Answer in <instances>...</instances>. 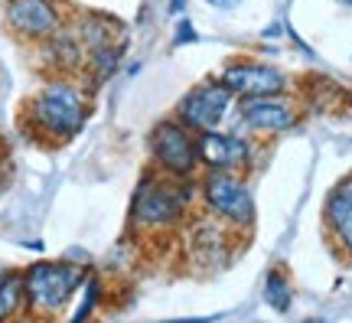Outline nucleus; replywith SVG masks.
I'll return each instance as SVG.
<instances>
[{"label":"nucleus","mask_w":352,"mask_h":323,"mask_svg":"<svg viewBox=\"0 0 352 323\" xmlns=\"http://www.w3.org/2000/svg\"><path fill=\"white\" fill-rule=\"evenodd\" d=\"M91 114L88 88H82L72 75H52L30 95L23 108L26 134L46 144V147H63L72 137L82 134Z\"/></svg>","instance_id":"f257e3e1"},{"label":"nucleus","mask_w":352,"mask_h":323,"mask_svg":"<svg viewBox=\"0 0 352 323\" xmlns=\"http://www.w3.org/2000/svg\"><path fill=\"white\" fill-rule=\"evenodd\" d=\"M196 187L199 183H192V176H166L151 170L134 189L131 222L144 232H170L186 219Z\"/></svg>","instance_id":"f03ea898"},{"label":"nucleus","mask_w":352,"mask_h":323,"mask_svg":"<svg viewBox=\"0 0 352 323\" xmlns=\"http://www.w3.org/2000/svg\"><path fill=\"white\" fill-rule=\"evenodd\" d=\"M23 298L30 317H56L85 284V271L72 261H33L23 274Z\"/></svg>","instance_id":"7ed1b4c3"},{"label":"nucleus","mask_w":352,"mask_h":323,"mask_svg":"<svg viewBox=\"0 0 352 323\" xmlns=\"http://www.w3.org/2000/svg\"><path fill=\"white\" fill-rule=\"evenodd\" d=\"M199 196L206 212L232 229H248L254 222V196L245 183V174L232 170H206L199 180Z\"/></svg>","instance_id":"20e7f679"},{"label":"nucleus","mask_w":352,"mask_h":323,"mask_svg":"<svg viewBox=\"0 0 352 323\" xmlns=\"http://www.w3.org/2000/svg\"><path fill=\"white\" fill-rule=\"evenodd\" d=\"M147 150L157 174L166 176H192L199 167V150H196V131H189L179 118H164L151 127Z\"/></svg>","instance_id":"39448f33"},{"label":"nucleus","mask_w":352,"mask_h":323,"mask_svg":"<svg viewBox=\"0 0 352 323\" xmlns=\"http://www.w3.org/2000/svg\"><path fill=\"white\" fill-rule=\"evenodd\" d=\"M232 101H235V95L228 92V85L219 75H212V79H202L199 85H192L186 95L179 98L176 118H179L189 131H196V134H202V131H219L222 121L228 118V112H232Z\"/></svg>","instance_id":"423d86ee"},{"label":"nucleus","mask_w":352,"mask_h":323,"mask_svg":"<svg viewBox=\"0 0 352 323\" xmlns=\"http://www.w3.org/2000/svg\"><path fill=\"white\" fill-rule=\"evenodd\" d=\"M3 23L23 43H43L65 26L63 0H7L3 3Z\"/></svg>","instance_id":"0eeeda50"},{"label":"nucleus","mask_w":352,"mask_h":323,"mask_svg":"<svg viewBox=\"0 0 352 323\" xmlns=\"http://www.w3.org/2000/svg\"><path fill=\"white\" fill-rule=\"evenodd\" d=\"M239 121L252 134H284L300 121L297 101L284 95H254L239 101Z\"/></svg>","instance_id":"6e6552de"},{"label":"nucleus","mask_w":352,"mask_h":323,"mask_svg":"<svg viewBox=\"0 0 352 323\" xmlns=\"http://www.w3.org/2000/svg\"><path fill=\"white\" fill-rule=\"evenodd\" d=\"M219 79L228 85L232 95H241V98H254V95H284L290 88V79L280 69L267 63H258V59H228L222 65Z\"/></svg>","instance_id":"1a4fd4ad"},{"label":"nucleus","mask_w":352,"mask_h":323,"mask_svg":"<svg viewBox=\"0 0 352 323\" xmlns=\"http://www.w3.org/2000/svg\"><path fill=\"white\" fill-rule=\"evenodd\" d=\"M199 163L206 170H232L245 174L252 167V140L235 131H202L196 134Z\"/></svg>","instance_id":"9d476101"},{"label":"nucleus","mask_w":352,"mask_h":323,"mask_svg":"<svg viewBox=\"0 0 352 323\" xmlns=\"http://www.w3.org/2000/svg\"><path fill=\"white\" fill-rule=\"evenodd\" d=\"M39 52H43V65L50 69L52 75H78L85 69V43L78 37L76 26H63L59 33H52L50 39L39 43Z\"/></svg>","instance_id":"9b49d317"},{"label":"nucleus","mask_w":352,"mask_h":323,"mask_svg":"<svg viewBox=\"0 0 352 323\" xmlns=\"http://www.w3.org/2000/svg\"><path fill=\"white\" fill-rule=\"evenodd\" d=\"M327 222L346 255H352V176L340 180V187H333L327 196Z\"/></svg>","instance_id":"f8f14e48"},{"label":"nucleus","mask_w":352,"mask_h":323,"mask_svg":"<svg viewBox=\"0 0 352 323\" xmlns=\"http://www.w3.org/2000/svg\"><path fill=\"white\" fill-rule=\"evenodd\" d=\"M300 88H303V95H307V105H310L314 112L336 114V112H342V108H352V95L342 85H336L333 79L316 75V79H307Z\"/></svg>","instance_id":"ddd939ff"},{"label":"nucleus","mask_w":352,"mask_h":323,"mask_svg":"<svg viewBox=\"0 0 352 323\" xmlns=\"http://www.w3.org/2000/svg\"><path fill=\"white\" fill-rule=\"evenodd\" d=\"M20 313H26L23 278L16 271H7V278L0 281V323H13Z\"/></svg>","instance_id":"4468645a"},{"label":"nucleus","mask_w":352,"mask_h":323,"mask_svg":"<svg viewBox=\"0 0 352 323\" xmlns=\"http://www.w3.org/2000/svg\"><path fill=\"white\" fill-rule=\"evenodd\" d=\"M290 300H294V291H290V281L284 271H271L267 281H264V304L277 313H287L290 311Z\"/></svg>","instance_id":"2eb2a0df"},{"label":"nucleus","mask_w":352,"mask_h":323,"mask_svg":"<svg viewBox=\"0 0 352 323\" xmlns=\"http://www.w3.org/2000/svg\"><path fill=\"white\" fill-rule=\"evenodd\" d=\"M98 281H95V278H88L85 281V294H82V304H78V313L76 317H72V323H85L88 317H91V307H95V304H98Z\"/></svg>","instance_id":"dca6fc26"},{"label":"nucleus","mask_w":352,"mask_h":323,"mask_svg":"<svg viewBox=\"0 0 352 323\" xmlns=\"http://www.w3.org/2000/svg\"><path fill=\"white\" fill-rule=\"evenodd\" d=\"M202 3H209L215 10H232V7H239V0H202Z\"/></svg>","instance_id":"f3484780"},{"label":"nucleus","mask_w":352,"mask_h":323,"mask_svg":"<svg viewBox=\"0 0 352 323\" xmlns=\"http://www.w3.org/2000/svg\"><path fill=\"white\" fill-rule=\"evenodd\" d=\"M186 39H199V37H196V33L189 30V23L183 20V23H179V37H176V43H186Z\"/></svg>","instance_id":"a211bd4d"},{"label":"nucleus","mask_w":352,"mask_h":323,"mask_svg":"<svg viewBox=\"0 0 352 323\" xmlns=\"http://www.w3.org/2000/svg\"><path fill=\"white\" fill-rule=\"evenodd\" d=\"M170 10L179 13V10H183V0H170Z\"/></svg>","instance_id":"6ab92c4d"},{"label":"nucleus","mask_w":352,"mask_h":323,"mask_svg":"<svg viewBox=\"0 0 352 323\" xmlns=\"http://www.w3.org/2000/svg\"><path fill=\"white\" fill-rule=\"evenodd\" d=\"M3 278H7V268H3V261H0V281H3Z\"/></svg>","instance_id":"aec40b11"},{"label":"nucleus","mask_w":352,"mask_h":323,"mask_svg":"<svg viewBox=\"0 0 352 323\" xmlns=\"http://www.w3.org/2000/svg\"><path fill=\"white\" fill-rule=\"evenodd\" d=\"M340 3H346V7H352V0H340Z\"/></svg>","instance_id":"412c9836"},{"label":"nucleus","mask_w":352,"mask_h":323,"mask_svg":"<svg viewBox=\"0 0 352 323\" xmlns=\"http://www.w3.org/2000/svg\"><path fill=\"white\" fill-rule=\"evenodd\" d=\"M307 323H323V320H307Z\"/></svg>","instance_id":"4be33fe9"}]
</instances>
